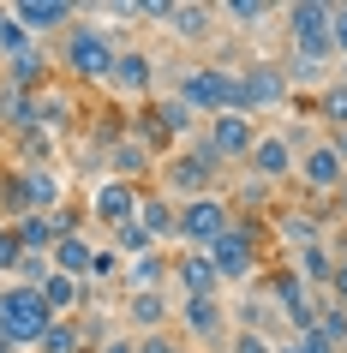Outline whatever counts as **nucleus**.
<instances>
[{"instance_id":"nucleus-39","label":"nucleus","mask_w":347,"mask_h":353,"mask_svg":"<svg viewBox=\"0 0 347 353\" xmlns=\"http://www.w3.org/2000/svg\"><path fill=\"white\" fill-rule=\"evenodd\" d=\"M96 353H138V335H108Z\"/></svg>"},{"instance_id":"nucleus-27","label":"nucleus","mask_w":347,"mask_h":353,"mask_svg":"<svg viewBox=\"0 0 347 353\" xmlns=\"http://www.w3.org/2000/svg\"><path fill=\"white\" fill-rule=\"evenodd\" d=\"M150 108H156V120H162V132L174 138V144H192V120H198V114L186 108L180 96H168V102H150Z\"/></svg>"},{"instance_id":"nucleus-20","label":"nucleus","mask_w":347,"mask_h":353,"mask_svg":"<svg viewBox=\"0 0 347 353\" xmlns=\"http://www.w3.org/2000/svg\"><path fill=\"white\" fill-rule=\"evenodd\" d=\"M168 270H174V258H168L162 245H150L144 258H132L126 270H120V276H126V294H162Z\"/></svg>"},{"instance_id":"nucleus-8","label":"nucleus","mask_w":347,"mask_h":353,"mask_svg":"<svg viewBox=\"0 0 347 353\" xmlns=\"http://www.w3.org/2000/svg\"><path fill=\"white\" fill-rule=\"evenodd\" d=\"M234 84H239V114H270V108H281L293 96L281 60H252L246 72H234Z\"/></svg>"},{"instance_id":"nucleus-23","label":"nucleus","mask_w":347,"mask_h":353,"mask_svg":"<svg viewBox=\"0 0 347 353\" xmlns=\"http://www.w3.org/2000/svg\"><path fill=\"white\" fill-rule=\"evenodd\" d=\"M12 234H19L24 258H48V252H54V240H60L48 216H19V222H12Z\"/></svg>"},{"instance_id":"nucleus-6","label":"nucleus","mask_w":347,"mask_h":353,"mask_svg":"<svg viewBox=\"0 0 347 353\" xmlns=\"http://www.w3.org/2000/svg\"><path fill=\"white\" fill-rule=\"evenodd\" d=\"M228 228H234V204L210 192V198H186V204H180L174 240H180L186 252H210V245H216L221 234H228Z\"/></svg>"},{"instance_id":"nucleus-38","label":"nucleus","mask_w":347,"mask_h":353,"mask_svg":"<svg viewBox=\"0 0 347 353\" xmlns=\"http://www.w3.org/2000/svg\"><path fill=\"white\" fill-rule=\"evenodd\" d=\"M335 305H347V258H335V276H329V288H324Z\"/></svg>"},{"instance_id":"nucleus-2","label":"nucleus","mask_w":347,"mask_h":353,"mask_svg":"<svg viewBox=\"0 0 347 353\" xmlns=\"http://www.w3.org/2000/svg\"><path fill=\"white\" fill-rule=\"evenodd\" d=\"M216 180H221V162H216V150L204 144V138L180 144V150L162 162V192L174 198V204H186V198H210Z\"/></svg>"},{"instance_id":"nucleus-18","label":"nucleus","mask_w":347,"mask_h":353,"mask_svg":"<svg viewBox=\"0 0 347 353\" xmlns=\"http://www.w3.org/2000/svg\"><path fill=\"white\" fill-rule=\"evenodd\" d=\"M0 78H6V84H19V90H48V42H30V48H24V54H12L6 60V66H0Z\"/></svg>"},{"instance_id":"nucleus-42","label":"nucleus","mask_w":347,"mask_h":353,"mask_svg":"<svg viewBox=\"0 0 347 353\" xmlns=\"http://www.w3.org/2000/svg\"><path fill=\"white\" fill-rule=\"evenodd\" d=\"M275 353H306V347H299V341H275Z\"/></svg>"},{"instance_id":"nucleus-15","label":"nucleus","mask_w":347,"mask_h":353,"mask_svg":"<svg viewBox=\"0 0 347 353\" xmlns=\"http://www.w3.org/2000/svg\"><path fill=\"white\" fill-rule=\"evenodd\" d=\"M174 317H180V335H192L204 347H216L221 335H228V305H221V294L216 299H180Z\"/></svg>"},{"instance_id":"nucleus-33","label":"nucleus","mask_w":347,"mask_h":353,"mask_svg":"<svg viewBox=\"0 0 347 353\" xmlns=\"http://www.w3.org/2000/svg\"><path fill=\"white\" fill-rule=\"evenodd\" d=\"M138 353H186V335L180 330H150V335H138Z\"/></svg>"},{"instance_id":"nucleus-5","label":"nucleus","mask_w":347,"mask_h":353,"mask_svg":"<svg viewBox=\"0 0 347 353\" xmlns=\"http://www.w3.org/2000/svg\"><path fill=\"white\" fill-rule=\"evenodd\" d=\"M174 96H180L192 114H204V120H216V114H239V84L228 66H186L180 84H174Z\"/></svg>"},{"instance_id":"nucleus-13","label":"nucleus","mask_w":347,"mask_h":353,"mask_svg":"<svg viewBox=\"0 0 347 353\" xmlns=\"http://www.w3.org/2000/svg\"><path fill=\"white\" fill-rule=\"evenodd\" d=\"M108 90L132 96V102H150V90H156V54L150 48H120L114 72H108Z\"/></svg>"},{"instance_id":"nucleus-25","label":"nucleus","mask_w":347,"mask_h":353,"mask_svg":"<svg viewBox=\"0 0 347 353\" xmlns=\"http://www.w3.org/2000/svg\"><path fill=\"white\" fill-rule=\"evenodd\" d=\"M150 162H156V156H150L144 144H132V138H120V144L108 150V168H114V180H132V186H138V174H144Z\"/></svg>"},{"instance_id":"nucleus-19","label":"nucleus","mask_w":347,"mask_h":353,"mask_svg":"<svg viewBox=\"0 0 347 353\" xmlns=\"http://www.w3.org/2000/svg\"><path fill=\"white\" fill-rule=\"evenodd\" d=\"M132 222H138V228L150 234V245H162V240H174V222H180V204H174L168 192H144V198H138V216H132Z\"/></svg>"},{"instance_id":"nucleus-24","label":"nucleus","mask_w":347,"mask_h":353,"mask_svg":"<svg viewBox=\"0 0 347 353\" xmlns=\"http://www.w3.org/2000/svg\"><path fill=\"white\" fill-rule=\"evenodd\" d=\"M216 6H174V19H168V30L174 37H186V42H204L210 30H216Z\"/></svg>"},{"instance_id":"nucleus-22","label":"nucleus","mask_w":347,"mask_h":353,"mask_svg":"<svg viewBox=\"0 0 347 353\" xmlns=\"http://www.w3.org/2000/svg\"><path fill=\"white\" fill-rule=\"evenodd\" d=\"M126 323H132V335L168 330V299H162V294H132V299H126Z\"/></svg>"},{"instance_id":"nucleus-43","label":"nucleus","mask_w":347,"mask_h":353,"mask_svg":"<svg viewBox=\"0 0 347 353\" xmlns=\"http://www.w3.org/2000/svg\"><path fill=\"white\" fill-rule=\"evenodd\" d=\"M335 210H341V216H347V180H341V192H335Z\"/></svg>"},{"instance_id":"nucleus-32","label":"nucleus","mask_w":347,"mask_h":353,"mask_svg":"<svg viewBox=\"0 0 347 353\" xmlns=\"http://www.w3.org/2000/svg\"><path fill=\"white\" fill-rule=\"evenodd\" d=\"M108 245H114V252H120V258L132 263V258H144V252H150V234H144L138 222H126V228H114V240H108Z\"/></svg>"},{"instance_id":"nucleus-11","label":"nucleus","mask_w":347,"mask_h":353,"mask_svg":"<svg viewBox=\"0 0 347 353\" xmlns=\"http://www.w3.org/2000/svg\"><path fill=\"white\" fill-rule=\"evenodd\" d=\"M138 198L144 192L132 186V180H96L90 186V204H84V216H96V228H126L132 216H138Z\"/></svg>"},{"instance_id":"nucleus-10","label":"nucleus","mask_w":347,"mask_h":353,"mask_svg":"<svg viewBox=\"0 0 347 353\" xmlns=\"http://www.w3.org/2000/svg\"><path fill=\"white\" fill-rule=\"evenodd\" d=\"M204 144L216 150L221 168L228 162L246 168V156H252V144H257V120L252 114H216V120H204Z\"/></svg>"},{"instance_id":"nucleus-1","label":"nucleus","mask_w":347,"mask_h":353,"mask_svg":"<svg viewBox=\"0 0 347 353\" xmlns=\"http://www.w3.org/2000/svg\"><path fill=\"white\" fill-rule=\"evenodd\" d=\"M114 37L102 30V24H66L60 30V72L78 78V84H108L114 72Z\"/></svg>"},{"instance_id":"nucleus-9","label":"nucleus","mask_w":347,"mask_h":353,"mask_svg":"<svg viewBox=\"0 0 347 353\" xmlns=\"http://www.w3.org/2000/svg\"><path fill=\"white\" fill-rule=\"evenodd\" d=\"M293 168H299V150H293L288 132H257L252 156H246V180L275 186V180H293Z\"/></svg>"},{"instance_id":"nucleus-21","label":"nucleus","mask_w":347,"mask_h":353,"mask_svg":"<svg viewBox=\"0 0 347 353\" xmlns=\"http://www.w3.org/2000/svg\"><path fill=\"white\" fill-rule=\"evenodd\" d=\"M275 234L288 245H299V252H306V245H324V222H317L311 210H281V216H275Z\"/></svg>"},{"instance_id":"nucleus-37","label":"nucleus","mask_w":347,"mask_h":353,"mask_svg":"<svg viewBox=\"0 0 347 353\" xmlns=\"http://www.w3.org/2000/svg\"><path fill=\"white\" fill-rule=\"evenodd\" d=\"M228 353H275L270 335H252V330H234L228 335Z\"/></svg>"},{"instance_id":"nucleus-45","label":"nucleus","mask_w":347,"mask_h":353,"mask_svg":"<svg viewBox=\"0 0 347 353\" xmlns=\"http://www.w3.org/2000/svg\"><path fill=\"white\" fill-rule=\"evenodd\" d=\"M335 78H341V84H347V60H341V72H335Z\"/></svg>"},{"instance_id":"nucleus-35","label":"nucleus","mask_w":347,"mask_h":353,"mask_svg":"<svg viewBox=\"0 0 347 353\" xmlns=\"http://www.w3.org/2000/svg\"><path fill=\"white\" fill-rule=\"evenodd\" d=\"M120 270H126V258H120L114 245H96V276H90V288H102V281H114Z\"/></svg>"},{"instance_id":"nucleus-29","label":"nucleus","mask_w":347,"mask_h":353,"mask_svg":"<svg viewBox=\"0 0 347 353\" xmlns=\"http://www.w3.org/2000/svg\"><path fill=\"white\" fill-rule=\"evenodd\" d=\"M216 12H221L228 24H239V30H257L264 19H275L270 0H228V6H216Z\"/></svg>"},{"instance_id":"nucleus-3","label":"nucleus","mask_w":347,"mask_h":353,"mask_svg":"<svg viewBox=\"0 0 347 353\" xmlns=\"http://www.w3.org/2000/svg\"><path fill=\"white\" fill-rule=\"evenodd\" d=\"M204 258H210L216 281H257V270H264V222L239 216V222L228 228V234H221Z\"/></svg>"},{"instance_id":"nucleus-12","label":"nucleus","mask_w":347,"mask_h":353,"mask_svg":"<svg viewBox=\"0 0 347 353\" xmlns=\"http://www.w3.org/2000/svg\"><path fill=\"white\" fill-rule=\"evenodd\" d=\"M293 174H299V186H306L311 198H335V192H341V180H347V162L335 156V144H329V138H317V144L299 156V168H293Z\"/></svg>"},{"instance_id":"nucleus-26","label":"nucleus","mask_w":347,"mask_h":353,"mask_svg":"<svg viewBox=\"0 0 347 353\" xmlns=\"http://www.w3.org/2000/svg\"><path fill=\"white\" fill-rule=\"evenodd\" d=\"M37 353H84V323L78 317H54L48 335L37 341Z\"/></svg>"},{"instance_id":"nucleus-17","label":"nucleus","mask_w":347,"mask_h":353,"mask_svg":"<svg viewBox=\"0 0 347 353\" xmlns=\"http://www.w3.org/2000/svg\"><path fill=\"white\" fill-rule=\"evenodd\" d=\"M264 294L275 299V312H281V317H299L311 299H317L306 281H299V270H293V263H281V270H270V276H264Z\"/></svg>"},{"instance_id":"nucleus-41","label":"nucleus","mask_w":347,"mask_h":353,"mask_svg":"<svg viewBox=\"0 0 347 353\" xmlns=\"http://www.w3.org/2000/svg\"><path fill=\"white\" fill-rule=\"evenodd\" d=\"M6 174H12V168L0 162V228H6Z\"/></svg>"},{"instance_id":"nucleus-16","label":"nucleus","mask_w":347,"mask_h":353,"mask_svg":"<svg viewBox=\"0 0 347 353\" xmlns=\"http://www.w3.org/2000/svg\"><path fill=\"white\" fill-rule=\"evenodd\" d=\"M168 281L180 288V299H216L221 294V281H216V270H210L204 252H180L174 270H168Z\"/></svg>"},{"instance_id":"nucleus-40","label":"nucleus","mask_w":347,"mask_h":353,"mask_svg":"<svg viewBox=\"0 0 347 353\" xmlns=\"http://www.w3.org/2000/svg\"><path fill=\"white\" fill-rule=\"evenodd\" d=\"M264 192H270V186H257V180H246V186H239V204H264Z\"/></svg>"},{"instance_id":"nucleus-14","label":"nucleus","mask_w":347,"mask_h":353,"mask_svg":"<svg viewBox=\"0 0 347 353\" xmlns=\"http://www.w3.org/2000/svg\"><path fill=\"white\" fill-rule=\"evenodd\" d=\"M12 19L24 24L30 42H48V37H60L66 24H78V6H66V0H12Z\"/></svg>"},{"instance_id":"nucleus-34","label":"nucleus","mask_w":347,"mask_h":353,"mask_svg":"<svg viewBox=\"0 0 347 353\" xmlns=\"http://www.w3.org/2000/svg\"><path fill=\"white\" fill-rule=\"evenodd\" d=\"M19 263H24V245L19 234H12V222L0 228V276H19Z\"/></svg>"},{"instance_id":"nucleus-31","label":"nucleus","mask_w":347,"mask_h":353,"mask_svg":"<svg viewBox=\"0 0 347 353\" xmlns=\"http://www.w3.org/2000/svg\"><path fill=\"white\" fill-rule=\"evenodd\" d=\"M317 114H324V120H335V132L347 126V84H341V78H329V84H324V96H317Z\"/></svg>"},{"instance_id":"nucleus-36","label":"nucleus","mask_w":347,"mask_h":353,"mask_svg":"<svg viewBox=\"0 0 347 353\" xmlns=\"http://www.w3.org/2000/svg\"><path fill=\"white\" fill-rule=\"evenodd\" d=\"M329 48H335V60H347V0L329 6Z\"/></svg>"},{"instance_id":"nucleus-28","label":"nucleus","mask_w":347,"mask_h":353,"mask_svg":"<svg viewBox=\"0 0 347 353\" xmlns=\"http://www.w3.org/2000/svg\"><path fill=\"white\" fill-rule=\"evenodd\" d=\"M293 270H299V281H306V288H329V276H335V263H329L324 245H306V252L293 258Z\"/></svg>"},{"instance_id":"nucleus-44","label":"nucleus","mask_w":347,"mask_h":353,"mask_svg":"<svg viewBox=\"0 0 347 353\" xmlns=\"http://www.w3.org/2000/svg\"><path fill=\"white\" fill-rule=\"evenodd\" d=\"M0 353H19V347H12V341H6V335H0Z\"/></svg>"},{"instance_id":"nucleus-4","label":"nucleus","mask_w":347,"mask_h":353,"mask_svg":"<svg viewBox=\"0 0 347 353\" xmlns=\"http://www.w3.org/2000/svg\"><path fill=\"white\" fill-rule=\"evenodd\" d=\"M48 323H54V312H48V299H42L37 288H24V281H6V288H0V335L19 353L37 347L42 335H48Z\"/></svg>"},{"instance_id":"nucleus-7","label":"nucleus","mask_w":347,"mask_h":353,"mask_svg":"<svg viewBox=\"0 0 347 353\" xmlns=\"http://www.w3.org/2000/svg\"><path fill=\"white\" fill-rule=\"evenodd\" d=\"M281 19H288L293 54L317 60V66H335V48H329V0H293Z\"/></svg>"},{"instance_id":"nucleus-30","label":"nucleus","mask_w":347,"mask_h":353,"mask_svg":"<svg viewBox=\"0 0 347 353\" xmlns=\"http://www.w3.org/2000/svg\"><path fill=\"white\" fill-rule=\"evenodd\" d=\"M24 48H30V37H24V24L12 19V6H0V66H6L12 54H24Z\"/></svg>"}]
</instances>
